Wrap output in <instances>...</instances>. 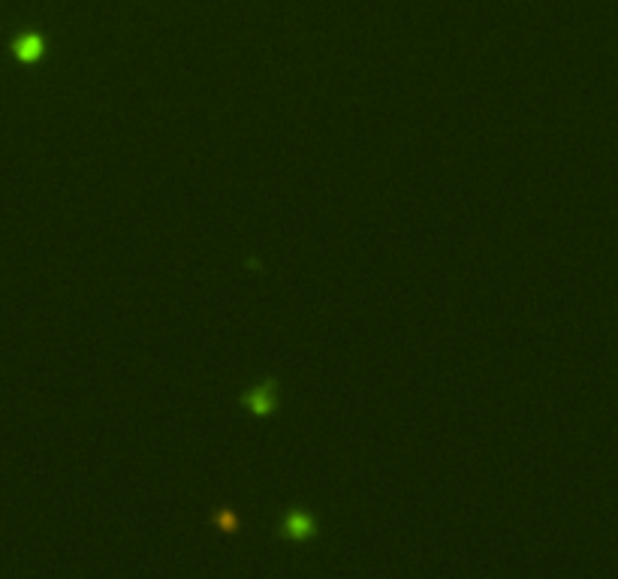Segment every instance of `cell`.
<instances>
[{
	"instance_id": "cell-1",
	"label": "cell",
	"mask_w": 618,
	"mask_h": 579,
	"mask_svg": "<svg viewBox=\"0 0 618 579\" xmlns=\"http://www.w3.org/2000/svg\"><path fill=\"white\" fill-rule=\"evenodd\" d=\"M242 408L251 410L253 417H272L278 408V384L275 380H263V384H253L248 393L239 395Z\"/></svg>"
},
{
	"instance_id": "cell-2",
	"label": "cell",
	"mask_w": 618,
	"mask_h": 579,
	"mask_svg": "<svg viewBox=\"0 0 618 579\" xmlns=\"http://www.w3.org/2000/svg\"><path fill=\"white\" fill-rule=\"evenodd\" d=\"M278 534L287 537V541L308 543V541H314V537L320 534V528H317V519L308 510H290V513H284Z\"/></svg>"
},
{
	"instance_id": "cell-3",
	"label": "cell",
	"mask_w": 618,
	"mask_h": 579,
	"mask_svg": "<svg viewBox=\"0 0 618 579\" xmlns=\"http://www.w3.org/2000/svg\"><path fill=\"white\" fill-rule=\"evenodd\" d=\"M15 54H19V58H25V61H30V58H43L45 54V37H28V39H21L19 43V49H15Z\"/></svg>"
},
{
	"instance_id": "cell-4",
	"label": "cell",
	"mask_w": 618,
	"mask_h": 579,
	"mask_svg": "<svg viewBox=\"0 0 618 579\" xmlns=\"http://www.w3.org/2000/svg\"><path fill=\"white\" fill-rule=\"evenodd\" d=\"M220 528H224V531H235V528H239V517H235L233 510H224V513H220Z\"/></svg>"
}]
</instances>
